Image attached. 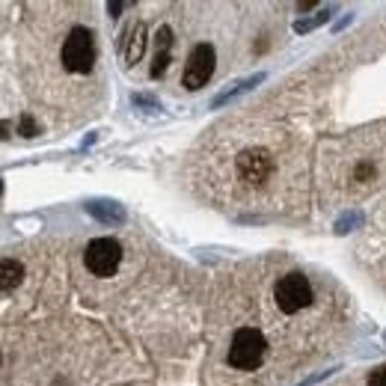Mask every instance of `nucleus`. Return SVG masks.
I'll list each match as a JSON object with an SVG mask.
<instances>
[{
  "label": "nucleus",
  "instance_id": "obj_1",
  "mask_svg": "<svg viewBox=\"0 0 386 386\" xmlns=\"http://www.w3.org/2000/svg\"><path fill=\"white\" fill-rule=\"evenodd\" d=\"M265 351H267L265 336L255 327H241L232 336V345H229V366L241 371H253L262 366Z\"/></svg>",
  "mask_w": 386,
  "mask_h": 386
},
{
  "label": "nucleus",
  "instance_id": "obj_2",
  "mask_svg": "<svg viewBox=\"0 0 386 386\" xmlns=\"http://www.w3.org/2000/svg\"><path fill=\"white\" fill-rule=\"evenodd\" d=\"M95 63V39L87 27H75L63 42V66L71 75H87Z\"/></svg>",
  "mask_w": 386,
  "mask_h": 386
},
{
  "label": "nucleus",
  "instance_id": "obj_3",
  "mask_svg": "<svg viewBox=\"0 0 386 386\" xmlns=\"http://www.w3.org/2000/svg\"><path fill=\"white\" fill-rule=\"evenodd\" d=\"M274 297H277V306L285 312V315H294V312L306 309L312 303V285L300 270H291V274H285L277 282Z\"/></svg>",
  "mask_w": 386,
  "mask_h": 386
},
{
  "label": "nucleus",
  "instance_id": "obj_4",
  "mask_svg": "<svg viewBox=\"0 0 386 386\" xmlns=\"http://www.w3.org/2000/svg\"><path fill=\"white\" fill-rule=\"evenodd\" d=\"M83 262H87L90 274H95V277H113L119 270V262H122L119 241H113V238H95V241H90L87 253H83Z\"/></svg>",
  "mask_w": 386,
  "mask_h": 386
},
{
  "label": "nucleus",
  "instance_id": "obj_5",
  "mask_svg": "<svg viewBox=\"0 0 386 386\" xmlns=\"http://www.w3.org/2000/svg\"><path fill=\"white\" fill-rule=\"evenodd\" d=\"M214 63H217V54H214V48L208 45V42H199V45L191 51V56H188V66H184L181 83L191 92L203 90L205 83L211 80V75H214Z\"/></svg>",
  "mask_w": 386,
  "mask_h": 386
},
{
  "label": "nucleus",
  "instance_id": "obj_6",
  "mask_svg": "<svg viewBox=\"0 0 386 386\" xmlns=\"http://www.w3.org/2000/svg\"><path fill=\"white\" fill-rule=\"evenodd\" d=\"M270 169H274V158L265 149H247L238 155V176L250 184H262Z\"/></svg>",
  "mask_w": 386,
  "mask_h": 386
},
{
  "label": "nucleus",
  "instance_id": "obj_7",
  "mask_svg": "<svg viewBox=\"0 0 386 386\" xmlns=\"http://www.w3.org/2000/svg\"><path fill=\"white\" fill-rule=\"evenodd\" d=\"M169 51H173V30L161 27L155 36V63H152V78H161L169 66Z\"/></svg>",
  "mask_w": 386,
  "mask_h": 386
},
{
  "label": "nucleus",
  "instance_id": "obj_8",
  "mask_svg": "<svg viewBox=\"0 0 386 386\" xmlns=\"http://www.w3.org/2000/svg\"><path fill=\"white\" fill-rule=\"evenodd\" d=\"M87 211L102 223H125V208L119 203H107V199H92L87 203Z\"/></svg>",
  "mask_w": 386,
  "mask_h": 386
},
{
  "label": "nucleus",
  "instance_id": "obj_9",
  "mask_svg": "<svg viewBox=\"0 0 386 386\" xmlns=\"http://www.w3.org/2000/svg\"><path fill=\"white\" fill-rule=\"evenodd\" d=\"M265 80V71H259V75H253V78H244V80H238L232 90H226V92H220L217 98L211 102V107L217 110V107H223V104H229V102H235L238 95H244V92H250L253 87H259V83Z\"/></svg>",
  "mask_w": 386,
  "mask_h": 386
},
{
  "label": "nucleus",
  "instance_id": "obj_10",
  "mask_svg": "<svg viewBox=\"0 0 386 386\" xmlns=\"http://www.w3.org/2000/svg\"><path fill=\"white\" fill-rule=\"evenodd\" d=\"M21 277H24L21 262H16V259H4V262H0V291H4V294L16 291V285L21 282Z\"/></svg>",
  "mask_w": 386,
  "mask_h": 386
},
{
  "label": "nucleus",
  "instance_id": "obj_11",
  "mask_svg": "<svg viewBox=\"0 0 386 386\" xmlns=\"http://www.w3.org/2000/svg\"><path fill=\"white\" fill-rule=\"evenodd\" d=\"M336 6L330 4V6H324V9H318L315 16H309V18H297L294 21V33H309V30H315V27H321L324 21H330V12H333Z\"/></svg>",
  "mask_w": 386,
  "mask_h": 386
},
{
  "label": "nucleus",
  "instance_id": "obj_12",
  "mask_svg": "<svg viewBox=\"0 0 386 386\" xmlns=\"http://www.w3.org/2000/svg\"><path fill=\"white\" fill-rule=\"evenodd\" d=\"M143 48H146V24H137V27H134V39L128 42L125 60H128V63H137L140 56H143Z\"/></svg>",
  "mask_w": 386,
  "mask_h": 386
},
{
  "label": "nucleus",
  "instance_id": "obj_13",
  "mask_svg": "<svg viewBox=\"0 0 386 386\" xmlns=\"http://www.w3.org/2000/svg\"><path fill=\"white\" fill-rule=\"evenodd\" d=\"M363 223V214L360 211H348V214H342V217L336 220V232L339 235H345V232H354L356 226Z\"/></svg>",
  "mask_w": 386,
  "mask_h": 386
},
{
  "label": "nucleus",
  "instance_id": "obj_14",
  "mask_svg": "<svg viewBox=\"0 0 386 386\" xmlns=\"http://www.w3.org/2000/svg\"><path fill=\"white\" fill-rule=\"evenodd\" d=\"M368 386H386V366H380V368H375V371H371Z\"/></svg>",
  "mask_w": 386,
  "mask_h": 386
},
{
  "label": "nucleus",
  "instance_id": "obj_15",
  "mask_svg": "<svg viewBox=\"0 0 386 386\" xmlns=\"http://www.w3.org/2000/svg\"><path fill=\"white\" fill-rule=\"evenodd\" d=\"M21 131H24V137H36V134H39V128L33 125L30 116H24V119H21Z\"/></svg>",
  "mask_w": 386,
  "mask_h": 386
},
{
  "label": "nucleus",
  "instance_id": "obj_16",
  "mask_svg": "<svg viewBox=\"0 0 386 386\" xmlns=\"http://www.w3.org/2000/svg\"><path fill=\"white\" fill-rule=\"evenodd\" d=\"M128 6H131V4H107V12H110V16H113V18H116V16H119V12H125Z\"/></svg>",
  "mask_w": 386,
  "mask_h": 386
}]
</instances>
